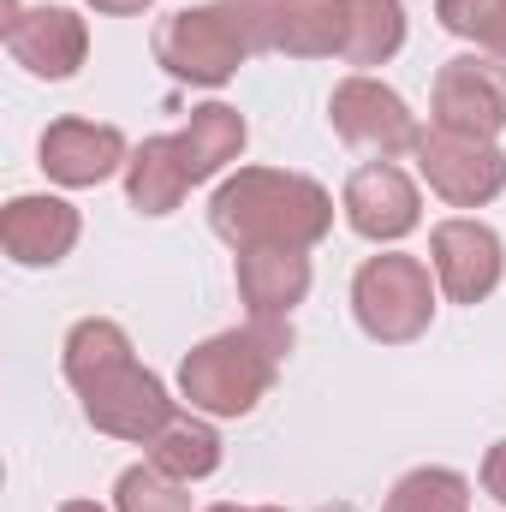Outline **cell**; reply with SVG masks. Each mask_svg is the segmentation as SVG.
<instances>
[{"instance_id":"6da1fadb","label":"cell","mask_w":506,"mask_h":512,"mask_svg":"<svg viewBox=\"0 0 506 512\" xmlns=\"http://www.w3.org/2000/svg\"><path fill=\"white\" fill-rule=\"evenodd\" d=\"M66 382L84 399V417L90 429L114 435V441H137L149 447L173 417L179 405L167 399L161 376H149L137 358H131V340L120 322L108 316H84L72 334H66Z\"/></svg>"},{"instance_id":"7a4b0ae2","label":"cell","mask_w":506,"mask_h":512,"mask_svg":"<svg viewBox=\"0 0 506 512\" xmlns=\"http://www.w3.org/2000/svg\"><path fill=\"white\" fill-rule=\"evenodd\" d=\"M209 227L233 251H316L334 233V197L286 167H239L209 197Z\"/></svg>"},{"instance_id":"3957f363","label":"cell","mask_w":506,"mask_h":512,"mask_svg":"<svg viewBox=\"0 0 506 512\" xmlns=\"http://www.w3.org/2000/svg\"><path fill=\"white\" fill-rule=\"evenodd\" d=\"M292 322L251 316L245 328H227L203 346L185 352L179 364V393L191 399V411L203 417H251L268 399V387L280 376V364L292 358Z\"/></svg>"},{"instance_id":"277c9868","label":"cell","mask_w":506,"mask_h":512,"mask_svg":"<svg viewBox=\"0 0 506 512\" xmlns=\"http://www.w3.org/2000/svg\"><path fill=\"white\" fill-rule=\"evenodd\" d=\"M251 54H256L251 0H203V6H185V12L161 18V30H155V66L179 84H197V90L233 84Z\"/></svg>"},{"instance_id":"5b68a950","label":"cell","mask_w":506,"mask_h":512,"mask_svg":"<svg viewBox=\"0 0 506 512\" xmlns=\"http://www.w3.org/2000/svg\"><path fill=\"white\" fill-rule=\"evenodd\" d=\"M352 316L381 346H411L435 322V280L429 262L405 251H381L352 274Z\"/></svg>"},{"instance_id":"8992f818","label":"cell","mask_w":506,"mask_h":512,"mask_svg":"<svg viewBox=\"0 0 506 512\" xmlns=\"http://www.w3.org/2000/svg\"><path fill=\"white\" fill-rule=\"evenodd\" d=\"M417 173L429 179V191L453 209H483L506 191V155L489 137H465V131L429 126L417 137Z\"/></svg>"},{"instance_id":"52a82bcc","label":"cell","mask_w":506,"mask_h":512,"mask_svg":"<svg viewBox=\"0 0 506 512\" xmlns=\"http://www.w3.org/2000/svg\"><path fill=\"white\" fill-rule=\"evenodd\" d=\"M328 120H334V131H340V143H352V149H364V155H376V161L411 155L417 137H423L417 114L405 108V96L387 90V84L370 78V72H352V78L334 84Z\"/></svg>"},{"instance_id":"ba28073f","label":"cell","mask_w":506,"mask_h":512,"mask_svg":"<svg viewBox=\"0 0 506 512\" xmlns=\"http://www.w3.org/2000/svg\"><path fill=\"white\" fill-rule=\"evenodd\" d=\"M429 114L435 126L495 143L506 131V66L489 54H453L429 84Z\"/></svg>"},{"instance_id":"9c48e42d","label":"cell","mask_w":506,"mask_h":512,"mask_svg":"<svg viewBox=\"0 0 506 512\" xmlns=\"http://www.w3.org/2000/svg\"><path fill=\"white\" fill-rule=\"evenodd\" d=\"M6 54L30 72V78H48V84H66L78 78L84 54H90V24L72 12V6H18L6 0Z\"/></svg>"},{"instance_id":"30bf717a","label":"cell","mask_w":506,"mask_h":512,"mask_svg":"<svg viewBox=\"0 0 506 512\" xmlns=\"http://www.w3.org/2000/svg\"><path fill=\"white\" fill-rule=\"evenodd\" d=\"M340 209H346V227L358 239H370V245H399L423 221V197H417L411 173H399L393 161H364L346 179Z\"/></svg>"},{"instance_id":"8fae6325","label":"cell","mask_w":506,"mask_h":512,"mask_svg":"<svg viewBox=\"0 0 506 512\" xmlns=\"http://www.w3.org/2000/svg\"><path fill=\"white\" fill-rule=\"evenodd\" d=\"M256 54L286 60H328L346 48V6L340 0H251Z\"/></svg>"},{"instance_id":"7c38bea8","label":"cell","mask_w":506,"mask_h":512,"mask_svg":"<svg viewBox=\"0 0 506 512\" xmlns=\"http://www.w3.org/2000/svg\"><path fill=\"white\" fill-rule=\"evenodd\" d=\"M429 256H435V280L453 304H483L506 274V251L501 233L483 227V221H441L429 233Z\"/></svg>"},{"instance_id":"4fadbf2b","label":"cell","mask_w":506,"mask_h":512,"mask_svg":"<svg viewBox=\"0 0 506 512\" xmlns=\"http://www.w3.org/2000/svg\"><path fill=\"white\" fill-rule=\"evenodd\" d=\"M42 155V173L66 191H90L114 173H126L131 149H126V131L120 126H96V120H54L36 143Z\"/></svg>"},{"instance_id":"5bb4252c","label":"cell","mask_w":506,"mask_h":512,"mask_svg":"<svg viewBox=\"0 0 506 512\" xmlns=\"http://www.w3.org/2000/svg\"><path fill=\"white\" fill-rule=\"evenodd\" d=\"M84 221L66 197H12L0 215V245L18 268H54L78 245Z\"/></svg>"},{"instance_id":"9a60e30c","label":"cell","mask_w":506,"mask_h":512,"mask_svg":"<svg viewBox=\"0 0 506 512\" xmlns=\"http://www.w3.org/2000/svg\"><path fill=\"white\" fill-rule=\"evenodd\" d=\"M233 274L251 316L292 322V310L310 298V251H239Z\"/></svg>"},{"instance_id":"2e32d148","label":"cell","mask_w":506,"mask_h":512,"mask_svg":"<svg viewBox=\"0 0 506 512\" xmlns=\"http://www.w3.org/2000/svg\"><path fill=\"white\" fill-rule=\"evenodd\" d=\"M245 137H251V131H245V114H239V108H227V102H203V108H191L185 131H173V155H179L185 179L203 185V179L227 173V167L245 155Z\"/></svg>"},{"instance_id":"e0dca14e","label":"cell","mask_w":506,"mask_h":512,"mask_svg":"<svg viewBox=\"0 0 506 512\" xmlns=\"http://www.w3.org/2000/svg\"><path fill=\"white\" fill-rule=\"evenodd\" d=\"M149 465L173 483H203L221 471V435L215 423H203V411H179L155 441H149Z\"/></svg>"},{"instance_id":"ac0fdd59","label":"cell","mask_w":506,"mask_h":512,"mask_svg":"<svg viewBox=\"0 0 506 512\" xmlns=\"http://www.w3.org/2000/svg\"><path fill=\"white\" fill-rule=\"evenodd\" d=\"M191 179L173 155V137H143L126 161V203L137 215H173L185 203Z\"/></svg>"},{"instance_id":"d6986e66","label":"cell","mask_w":506,"mask_h":512,"mask_svg":"<svg viewBox=\"0 0 506 512\" xmlns=\"http://www.w3.org/2000/svg\"><path fill=\"white\" fill-rule=\"evenodd\" d=\"M340 6H346V48H340L346 66L370 72L405 48V6L399 0H340Z\"/></svg>"},{"instance_id":"ffe728a7","label":"cell","mask_w":506,"mask_h":512,"mask_svg":"<svg viewBox=\"0 0 506 512\" xmlns=\"http://www.w3.org/2000/svg\"><path fill=\"white\" fill-rule=\"evenodd\" d=\"M381 512H471V483L447 465H417L387 489Z\"/></svg>"},{"instance_id":"44dd1931","label":"cell","mask_w":506,"mask_h":512,"mask_svg":"<svg viewBox=\"0 0 506 512\" xmlns=\"http://www.w3.org/2000/svg\"><path fill=\"white\" fill-rule=\"evenodd\" d=\"M441 30L477 42L489 60H506V0H435Z\"/></svg>"},{"instance_id":"7402d4cb","label":"cell","mask_w":506,"mask_h":512,"mask_svg":"<svg viewBox=\"0 0 506 512\" xmlns=\"http://www.w3.org/2000/svg\"><path fill=\"white\" fill-rule=\"evenodd\" d=\"M191 483H173V477H161L149 459L143 465H131L120 471V483H114V512H191V495H185Z\"/></svg>"},{"instance_id":"603a6c76","label":"cell","mask_w":506,"mask_h":512,"mask_svg":"<svg viewBox=\"0 0 506 512\" xmlns=\"http://www.w3.org/2000/svg\"><path fill=\"white\" fill-rule=\"evenodd\" d=\"M483 489L506 507V441H495V447H489V459H483Z\"/></svg>"},{"instance_id":"cb8c5ba5","label":"cell","mask_w":506,"mask_h":512,"mask_svg":"<svg viewBox=\"0 0 506 512\" xmlns=\"http://www.w3.org/2000/svg\"><path fill=\"white\" fill-rule=\"evenodd\" d=\"M96 12H108V18H137V12H149L155 0H90Z\"/></svg>"},{"instance_id":"d4e9b609","label":"cell","mask_w":506,"mask_h":512,"mask_svg":"<svg viewBox=\"0 0 506 512\" xmlns=\"http://www.w3.org/2000/svg\"><path fill=\"white\" fill-rule=\"evenodd\" d=\"M209 512H286V507H233V501H221V507H209Z\"/></svg>"},{"instance_id":"484cf974","label":"cell","mask_w":506,"mask_h":512,"mask_svg":"<svg viewBox=\"0 0 506 512\" xmlns=\"http://www.w3.org/2000/svg\"><path fill=\"white\" fill-rule=\"evenodd\" d=\"M60 512H102V507H96V501H66Z\"/></svg>"},{"instance_id":"4316f807","label":"cell","mask_w":506,"mask_h":512,"mask_svg":"<svg viewBox=\"0 0 506 512\" xmlns=\"http://www.w3.org/2000/svg\"><path fill=\"white\" fill-rule=\"evenodd\" d=\"M316 512H358V507H346V501H340V507H316Z\"/></svg>"}]
</instances>
